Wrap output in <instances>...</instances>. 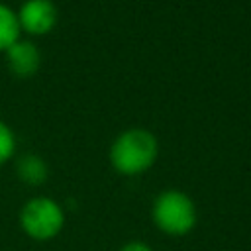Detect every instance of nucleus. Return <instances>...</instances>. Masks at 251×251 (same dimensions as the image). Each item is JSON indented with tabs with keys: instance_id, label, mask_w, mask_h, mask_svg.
<instances>
[{
	"instance_id": "obj_7",
	"label": "nucleus",
	"mask_w": 251,
	"mask_h": 251,
	"mask_svg": "<svg viewBox=\"0 0 251 251\" xmlns=\"http://www.w3.org/2000/svg\"><path fill=\"white\" fill-rule=\"evenodd\" d=\"M20 22H18V14L0 2V51L4 53L12 43H16L20 39Z\"/></svg>"
},
{
	"instance_id": "obj_3",
	"label": "nucleus",
	"mask_w": 251,
	"mask_h": 251,
	"mask_svg": "<svg viewBox=\"0 0 251 251\" xmlns=\"http://www.w3.org/2000/svg\"><path fill=\"white\" fill-rule=\"evenodd\" d=\"M65 210L63 206L49 196L29 198L18 214L22 231L33 241H51L65 227Z\"/></svg>"
},
{
	"instance_id": "obj_4",
	"label": "nucleus",
	"mask_w": 251,
	"mask_h": 251,
	"mask_svg": "<svg viewBox=\"0 0 251 251\" xmlns=\"http://www.w3.org/2000/svg\"><path fill=\"white\" fill-rule=\"evenodd\" d=\"M18 14L22 31L29 35H47L57 25V6L51 0H25Z\"/></svg>"
},
{
	"instance_id": "obj_1",
	"label": "nucleus",
	"mask_w": 251,
	"mask_h": 251,
	"mask_svg": "<svg viewBox=\"0 0 251 251\" xmlns=\"http://www.w3.org/2000/svg\"><path fill=\"white\" fill-rule=\"evenodd\" d=\"M159 155L157 137L143 127L122 131L110 145V165L124 176H137L147 173Z\"/></svg>"
},
{
	"instance_id": "obj_2",
	"label": "nucleus",
	"mask_w": 251,
	"mask_h": 251,
	"mask_svg": "<svg viewBox=\"0 0 251 251\" xmlns=\"http://www.w3.org/2000/svg\"><path fill=\"white\" fill-rule=\"evenodd\" d=\"M155 227L171 237H182L196 227L198 212L194 200L176 188H169L157 194L151 208Z\"/></svg>"
},
{
	"instance_id": "obj_9",
	"label": "nucleus",
	"mask_w": 251,
	"mask_h": 251,
	"mask_svg": "<svg viewBox=\"0 0 251 251\" xmlns=\"http://www.w3.org/2000/svg\"><path fill=\"white\" fill-rule=\"evenodd\" d=\"M118 251H153V247L141 239H131V241H126Z\"/></svg>"
},
{
	"instance_id": "obj_5",
	"label": "nucleus",
	"mask_w": 251,
	"mask_h": 251,
	"mask_svg": "<svg viewBox=\"0 0 251 251\" xmlns=\"http://www.w3.org/2000/svg\"><path fill=\"white\" fill-rule=\"evenodd\" d=\"M4 55L10 71L20 78L33 76L41 67V53L29 39H18L4 51Z\"/></svg>"
},
{
	"instance_id": "obj_8",
	"label": "nucleus",
	"mask_w": 251,
	"mask_h": 251,
	"mask_svg": "<svg viewBox=\"0 0 251 251\" xmlns=\"http://www.w3.org/2000/svg\"><path fill=\"white\" fill-rule=\"evenodd\" d=\"M16 153V135L12 127L0 120V165L8 163Z\"/></svg>"
},
{
	"instance_id": "obj_6",
	"label": "nucleus",
	"mask_w": 251,
	"mask_h": 251,
	"mask_svg": "<svg viewBox=\"0 0 251 251\" xmlns=\"http://www.w3.org/2000/svg\"><path fill=\"white\" fill-rule=\"evenodd\" d=\"M16 175L22 182H25L29 186H39L47 180L49 169H47V163L39 155L25 153L16 161Z\"/></svg>"
}]
</instances>
